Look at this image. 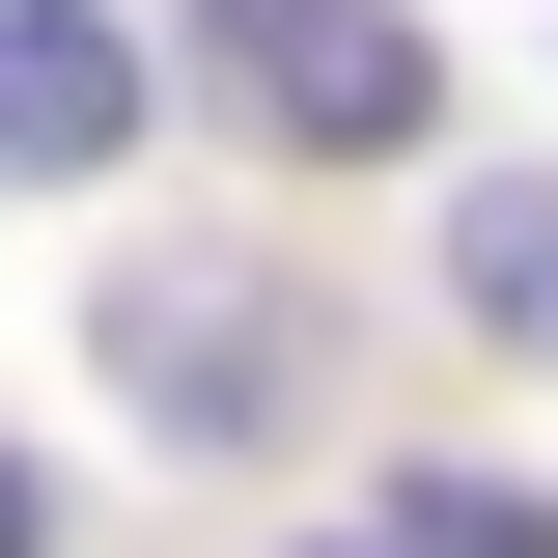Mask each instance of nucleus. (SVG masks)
I'll return each instance as SVG.
<instances>
[{
	"mask_svg": "<svg viewBox=\"0 0 558 558\" xmlns=\"http://www.w3.org/2000/svg\"><path fill=\"white\" fill-rule=\"evenodd\" d=\"M447 279H475L502 336H531V363H558V196H447Z\"/></svg>",
	"mask_w": 558,
	"mask_h": 558,
	"instance_id": "3",
	"label": "nucleus"
},
{
	"mask_svg": "<svg viewBox=\"0 0 558 558\" xmlns=\"http://www.w3.org/2000/svg\"><path fill=\"white\" fill-rule=\"evenodd\" d=\"M336 558H475V531H418V502H391V531H336Z\"/></svg>",
	"mask_w": 558,
	"mask_h": 558,
	"instance_id": "4",
	"label": "nucleus"
},
{
	"mask_svg": "<svg viewBox=\"0 0 558 558\" xmlns=\"http://www.w3.org/2000/svg\"><path fill=\"white\" fill-rule=\"evenodd\" d=\"M0 558H28V475H0Z\"/></svg>",
	"mask_w": 558,
	"mask_h": 558,
	"instance_id": "5",
	"label": "nucleus"
},
{
	"mask_svg": "<svg viewBox=\"0 0 558 558\" xmlns=\"http://www.w3.org/2000/svg\"><path fill=\"white\" fill-rule=\"evenodd\" d=\"M112 140H140V28L0 0V168H112Z\"/></svg>",
	"mask_w": 558,
	"mask_h": 558,
	"instance_id": "2",
	"label": "nucleus"
},
{
	"mask_svg": "<svg viewBox=\"0 0 558 558\" xmlns=\"http://www.w3.org/2000/svg\"><path fill=\"white\" fill-rule=\"evenodd\" d=\"M196 84L252 140H336V168L418 140V28H391V0H196Z\"/></svg>",
	"mask_w": 558,
	"mask_h": 558,
	"instance_id": "1",
	"label": "nucleus"
}]
</instances>
